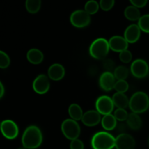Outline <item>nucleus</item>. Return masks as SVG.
Instances as JSON below:
<instances>
[{
	"label": "nucleus",
	"mask_w": 149,
	"mask_h": 149,
	"mask_svg": "<svg viewBox=\"0 0 149 149\" xmlns=\"http://www.w3.org/2000/svg\"><path fill=\"white\" fill-rule=\"evenodd\" d=\"M43 141V135L41 130L35 125H31L25 130L22 135L23 147L27 149L39 148Z\"/></svg>",
	"instance_id": "nucleus-1"
},
{
	"label": "nucleus",
	"mask_w": 149,
	"mask_h": 149,
	"mask_svg": "<svg viewBox=\"0 0 149 149\" xmlns=\"http://www.w3.org/2000/svg\"><path fill=\"white\" fill-rule=\"evenodd\" d=\"M115 143L116 138L111 134L104 131L96 132L91 140L93 149H113Z\"/></svg>",
	"instance_id": "nucleus-2"
},
{
	"label": "nucleus",
	"mask_w": 149,
	"mask_h": 149,
	"mask_svg": "<svg viewBox=\"0 0 149 149\" xmlns=\"http://www.w3.org/2000/svg\"><path fill=\"white\" fill-rule=\"evenodd\" d=\"M129 107L132 113H142L149 109V97L144 92L134 93L130 99Z\"/></svg>",
	"instance_id": "nucleus-3"
},
{
	"label": "nucleus",
	"mask_w": 149,
	"mask_h": 149,
	"mask_svg": "<svg viewBox=\"0 0 149 149\" xmlns=\"http://www.w3.org/2000/svg\"><path fill=\"white\" fill-rule=\"evenodd\" d=\"M110 50L109 41L104 38H97L93 41L90 46L89 52L92 58L96 60L106 58Z\"/></svg>",
	"instance_id": "nucleus-4"
},
{
	"label": "nucleus",
	"mask_w": 149,
	"mask_h": 149,
	"mask_svg": "<svg viewBox=\"0 0 149 149\" xmlns=\"http://www.w3.org/2000/svg\"><path fill=\"white\" fill-rule=\"evenodd\" d=\"M61 131L67 139L74 141L78 139L79 137L81 128L77 121L72 119H67L62 122Z\"/></svg>",
	"instance_id": "nucleus-5"
},
{
	"label": "nucleus",
	"mask_w": 149,
	"mask_h": 149,
	"mask_svg": "<svg viewBox=\"0 0 149 149\" xmlns=\"http://www.w3.org/2000/svg\"><path fill=\"white\" fill-rule=\"evenodd\" d=\"M91 21L90 15L84 10H77L70 15V22L76 28L82 29L88 26Z\"/></svg>",
	"instance_id": "nucleus-6"
},
{
	"label": "nucleus",
	"mask_w": 149,
	"mask_h": 149,
	"mask_svg": "<svg viewBox=\"0 0 149 149\" xmlns=\"http://www.w3.org/2000/svg\"><path fill=\"white\" fill-rule=\"evenodd\" d=\"M114 106L112 98L108 95L100 96L95 102L96 111L103 116L111 114Z\"/></svg>",
	"instance_id": "nucleus-7"
},
{
	"label": "nucleus",
	"mask_w": 149,
	"mask_h": 149,
	"mask_svg": "<svg viewBox=\"0 0 149 149\" xmlns=\"http://www.w3.org/2000/svg\"><path fill=\"white\" fill-rule=\"evenodd\" d=\"M1 132L4 138L8 140H13L17 138L19 129L17 124L10 119H6L1 122Z\"/></svg>",
	"instance_id": "nucleus-8"
},
{
	"label": "nucleus",
	"mask_w": 149,
	"mask_h": 149,
	"mask_svg": "<svg viewBox=\"0 0 149 149\" xmlns=\"http://www.w3.org/2000/svg\"><path fill=\"white\" fill-rule=\"evenodd\" d=\"M130 71L132 75L138 79L147 77L149 72L148 64L143 59H136L132 63Z\"/></svg>",
	"instance_id": "nucleus-9"
},
{
	"label": "nucleus",
	"mask_w": 149,
	"mask_h": 149,
	"mask_svg": "<svg viewBox=\"0 0 149 149\" xmlns=\"http://www.w3.org/2000/svg\"><path fill=\"white\" fill-rule=\"evenodd\" d=\"M33 90L36 93L39 95L46 94L50 87L49 77L45 74H39L33 80L32 84Z\"/></svg>",
	"instance_id": "nucleus-10"
},
{
	"label": "nucleus",
	"mask_w": 149,
	"mask_h": 149,
	"mask_svg": "<svg viewBox=\"0 0 149 149\" xmlns=\"http://www.w3.org/2000/svg\"><path fill=\"white\" fill-rule=\"evenodd\" d=\"M135 147V139L129 134L121 133L116 138L115 148L116 149H134Z\"/></svg>",
	"instance_id": "nucleus-11"
},
{
	"label": "nucleus",
	"mask_w": 149,
	"mask_h": 149,
	"mask_svg": "<svg viewBox=\"0 0 149 149\" xmlns=\"http://www.w3.org/2000/svg\"><path fill=\"white\" fill-rule=\"evenodd\" d=\"M116 82V79L112 72L105 71L99 78V85L100 88L106 92L111 91L112 89H114Z\"/></svg>",
	"instance_id": "nucleus-12"
},
{
	"label": "nucleus",
	"mask_w": 149,
	"mask_h": 149,
	"mask_svg": "<svg viewBox=\"0 0 149 149\" xmlns=\"http://www.w3.org/2000/svg\"><path fill=\"white\" fill-rule=\"evenodd\" d=\"M109 47L111 50L116 52H122L128 48L129 43L127 42L125 37L119 35L113 36L109 40Z\"/></svg>",
	"instance_id": "nucleus-13"
},
{
	"label": "nucleus",
	"mask_w": 149,
	"mask_h": 149,
	"mask_svg": "<svg viewBox=\"0 0 149 149\" xmlns=\"http://www.w3.org/2000/svg\"><path fill=\"white\" fill-rule=\"evenodd\" d=\"M141 34V30L138 25L131 24L125 29L124 37L128 43L133 44L139 40Z\"/></svg>",
	"instance_id": "nucleus-14"
},
{
	"label": "nucleus",
	"mask_w": 149,
	"mask_h": 149,
	"mask_svg": "<svg viewBox=\"0 0 149 149\" xmlns=\"http://www.w3.org/2000/svg\"><path fill=\"white\" fill-rule=\"evenodd\" d=\"M100 115L101 114L95 110L87 111L83 115L81 122L84 125L87 127L96 126L102 120Z\"/></svg>",
	"instance_id": "nucleus-15"
},
{
	"label": "nucleus",
	"mask_w": 149,
	"mask_h": 149,
	"mask_svg": "<svg viewBox=\"0 0 149 149\" xmlns=\"http://www.w3.org/2000/svg\"><path fill=\"white\" fill-rule=\"evenodd\" d=\"M65 70L63 65L54 63L48 68V77L53 81H60L65 77Z\"/></svg>",
	"instance_id": "nucleus-16"
},
{
	"label": "nucleus",
	"mask_w": 149,
	"mask_h": 149,
	"mask_svg": "<svg viewBox=\"0 0 149 149\" xmlns=\"http://www.w3.org/2000/svg\"><path fill=\"white\" fill-rule=\"evenodd\" d=\"M26 58L29 63L33 65H39L43 61L44 55L42 52L36 48H32L28 51Z\"/></svg>",
	"instance_id": "nucleus-17"
},
{
	"label": "nucleus",
	"mask_w": 149,
	"mask_h": 149,
	"mask_svg": "<svg viewBox=\"0 0 149 149\" xmlns=\"http://www.w3.org/2000/svg\"><path fill=\"white\" fill-rule=\"evenodd\" d=\"M113 104L118 109H125L129 106L130 99H128L127 96L125 93H116L113 94L112 97Z\"/></svg>",
	"instance_id": "nucleus-18"
},
{
	"label": "nucleus",
	"mask_w": 149,
	"mask_h": 149,
	"mask_svg": "<svg viewBox=\"0 0 149 149\" xmlns=\"http://www.w3.org/2000/svg\"><path fill=\"white\" fill-rule=\"evenodd\" d=\"M126 122L127 126L133 130H138L141 129L143 125L142 119L140 117L138 113H132V112L129 113Z\"/></svg>",
	"instance_id": "nucleus-19"
},
{
	"label": "nucleus",
	"mask_w": 149,
	"mask_h": 149,
	"mask_svg": "<svg viewBox=\"0 0 149 149\" xmlns=\"http://www.w3.org/2000/svg\"><path fill=\"white\" fill-rule=\"evenodd\" d=\"M101 125L103 129L106 130L111 131L114 130L117 126V120L113 115L111 114L106 115L102 118Z\"/></svg>",
	"instance_id": "nucleus-20"
},
{
	"label": "nucleus",
	"mask_w": 149,
	"mask_h": 149,
	"mask_svg": "<svg viewBox=\"0 0 149 149\" xmlns=\"http://www.w3.org/2000/svg\"><path fill=\"white\" fill-rule=\"evenodd\" d=\"M125 16L127 20L131 21H135V20H139L141 17V12L139 9L135 7V6L130 5L128 6L125 10Z\"/></svg>",
	"instance_id": "nucleus-21"
},
{
	"label": "nucleus",
	"mask_w": 149,
	"mask_h": 149,
	"mask_svg": "<svg viewBox=\"0 0 149 149\" xmlns=\"http://www.w3.org/2000/svg\"><path fill=\"white\" fill-rule=\"evenodd\" d=\"M68 114L72 119L75 121H79L82 119L83 111L79 105L77 103H72L68 107Z\"/></svg>",
	"instance_id": "nucleus-22"
},
{
	"label": "nucleus",
	"mask_w": 149,
	"mask_h": 149,
	"mask_svg": "<svg viewBox=\"0 0 149 149\" xmlns=\"http://www.w3.org/2000/svg\"><path fill=\"white\" fill-rule=\"evenodd\" d=\"M42 6L40 0H27L26 1V8L29 13L35 14L39 11Z\"/></svg>",
	"instance_id": "nucleus-23"
},
{
	"label": "nucleus",
	"mask_w": 149,
	"mask_h": 149,
	"mask_svg": "<svg viewBox=\"0 0 149 149\" xmlns=\"http://www.w3.org/2000/svg\"><path fill=\"white\" fill-rule=\"evenodd\" d=\"M113 75H114L115 79L119 80H125L129 76V70L127 67L124 65H119L116 68H115L114 71H113Z\"/></svg>",
	"instance_id": "nucleus-24"
},
{
	"label": "nucleus",
	"mask_w": 149,
	"mask_h": 149,
	"mask_svg": "<svg viewBox=\"0 0 149 149\" xmlns=\"http://www.w3.org/2000/svg\"><path fill=\"white\" fill-rule=\"evenodd\" d=\"M100 4L97 1L90 0L88 1L84 5V10L90 15H94L97 13L99 10Z\"/></svg>",
	"instance_id": "nucleus-25"
},
{
	"label": "nucleus",
	"mask_w": 149,
	"mask_h": 149,
	"mask_svg": "<svg viewBox=\"0 0 149 149\" xmlns=\"http://www.w3.org/2000/svg\"><path fill=\"white\" fill-rule=\"evenodd\" d=\"M138 26L141 31L149 33V14L141 16L138 23Z\"/></svg>",
	"instance_id": "nucleus-26"
},
{
	"label": "nucleus",
	"mask_w": 149,
	"mask_h": 149,
	"mask_svg": "<svg viewBox=\"0 0 149 149\" xmlns=\"http://www.w3.org/2000/svg\"><path fill=\"white\" fill-rule=\"evenodd\" d=\"M129 89V84L126 80H119L116 82L114 85V90L116 93H125Z\"/></svg>",
	"instance_id": "nucleus-27"
},
{
	"label": "nucleus",
	"mask_w": 149,
	"mask_h": 149,
	"mask_svg": "<svg viewBox=\"0 0 149 149\" xmlns=\"http://www.w3.org/2000/svg\"><path fill=\"white\" fill-rule=\"evenodd\" d=\"M128 113L125 109H117L114 111L113 116H115L116 119L119 122H125L127 121L128 117Z\"/></svg>",
	"instance_id": "nucleus-28"
},
{
	"label": "nucleus",
	"mask_w": 149,
	"mask_h": 149,
	"mask_svg": "<svg viewBox=\"0 0 149 149\" xmlns=\"http://www.w3.org/2000/svg\"><path fill=\"white\" fill-rule=\"evenodd\" d=\"M10 64V58L4 51H0V68H7Z\"/></svg>",
	"instance_id": "nucleus-29"
},
{
	"label": "nucleus",
	"mask_w": 149,
	"mask_h": 149,
	"mask_svg": "<svg viewBox=\"0 0 149 149\" xmlns=\"http://www.w3.org/2000/svg\"><path fill=\"white\" fill-rule=\"evenodd\" d=\"M119 59L124 63H129L132 59V52L128 49L120 52L119 53Z\"/></svg>",
	"instance_id": "nucleus-30"
},
{
	"label": "nucleus",
	"mask_w": 149,
	"mask_h": 149,
	"mask_svg": "<svg viewBox=\"0 0 149 149\" xmlns=\"http://www.w3.org/2000/svg\"><path fill=\"white\" fill-rule=\"evenodd\" d=\"M115 1L113 0H101L99 2L100 8L104 11H109L113 7Z\"/></svg>",
	"instance_id": "nucleus-31"
},
{
	"label": "nucleus",
	"mask_w": 149,
	"mask_h": 149,
	"mask_svg": "<svg viewBox=\"0 0 149 149\" xmlns=\"http://www.w3.org/2000/svg\"><path fill=\"white\" fill-rule=\"evenodd\" d=\"M84 146L82 141L79 139H76L71 141L70 149H84Z\"/></svg>",
	"instance_id": "nucleus-32"
},
{
	"label": "nucleus",
	"mask_w": 149,
	"mask_h": 149,
	"mask_svg": "<svg viewBox=\"0 0 149 149\" xmlns=\"http://www.w3.org/2000/svg\"><path fill=\"white\" fill-rule=\"evenodd\" d=\"M114 65L115 63L112 60H105L104 62H103V67H104V68H106V71H109V72H111L112 70H113V71H114Z\"/></svg>",
	"instance_id": "nucleus-33"
},
{
	"label": "nucleus",
	"mask_w": 149,
	"mask_h": 149,
	"mask_svg": "<svg viewBox=\"0 0 149 149\" xmlns=\"http://www.w3.org/2000/svg\"><path fill=\"white\" fill-rule=\"evenodd\" d=\"M130 3L132 5L135 6L137 8H142L146 5L148 1L147 0H131Z\"/></svg>",
	"instance_id": "nucleus-34"
},
{
	"label": "nucleus",
	"mask_w": 149,
	"mask_h": 149,
	"mask_svg": "<svg viewBox=\"0 0 149 149\" xmlns=\"http://www.w3.org/2000/svg\"><path fill=\"white\" fill-rule=\"evenodd\" d=\"M4 93H5V90H4V87L3 85L2 82H0V98H2L4 96Z\"/></svg>",
	"instance_id": "nucleus-35"
},
{
	"label": "nucleus",
	"mask_w": 149,
	"mask_h": 149,
	"mask_svg": "<svg viewBox=\"0 0 149 149\" xmlns=\"http://www.w3.org/2000/svg\"><path fill=\"white\" fill-rule=\"evenodd\" d=\"M17 149H27V148H24V147H20V148H17Z\"/></svg>",
	"instance_id": "nucleus-36"
},
{
	"label": "nucleus",
	"mask_w": 149,
	"mask_h": 149,
	"mask_svg": "<svg viewBox=\"0 0 149 149\" xmlns=\"http://www.w3.org/2000/svg\"><path fill=\"white\" fill-rule=\"evenodd\" d=\"M148 110H149V109H148Z\"/></svg>",
	"instance_id": "nucleus-37"
}]
</instances>
